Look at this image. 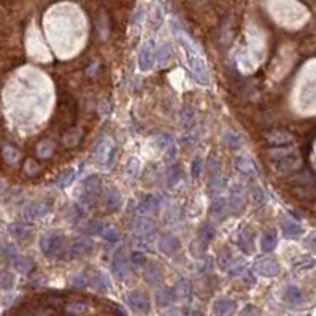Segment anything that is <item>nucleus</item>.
Wrapping results in <instances>:
<instances>
[{"label":"nucleus","mask_w":316,"mask_h":316,"mask_svg":"<svg viewBox=\"0 0 316 316\" xmlns=\"http://www.w3.org/2000/svg\"><path fill=\"white\" fill-rule=\"evenodd\" d=\"M268 158H270L273 169L281 173L294 172L295 169H299L302 164V159L297 154V151H294L292 148H286V146L272 150L268 153Z\"/></svg>","instance_id":"1"},{"label":"nucleus","mask_w":316,"mask_h":316,"mask_svg":"<svg viewBox=\"0 0 316 316\" xmlns=\"http://www.w3.org/2000/svg\"><path fill=\"white\" fill-rule=\"evenodd\" d=\"M65 237L59 232H50L45 234L42 238H40V250L43 251L48 258H56L60 253L64 251L65 248Z\"/></svg>","instance_id":"2"},{"label":"nucleus","mask_w":316,"mask_h":316,"mask_svg":"<svg viewBox=\"0 0 316 316\" xmlns=\"http://www.w3.org/2000/svg\"><path fill=\"white\" fill-rule=\"evenodd\" d=\"M187 69H189L191 77L202 86H207L210 83V73H208L207 64L199 56H189L187 57Z\"/></svg>","instance_id":"3"},{"label":"nucleus","mask_w":316,"mask_h":316,"mask_svg":"<svg viewBox=\"0 0 316 316\" xmlns=\"http://www.w3.org/2000/svg\"><path fill=\"white\" fill-rule=\"evenodd\" d=\"M113 154H115V146H113V143L106 137L100 138L96 143V146H94V159L102 165L111 162Z\"/></svg>","instance_id":"4"},{"label":"nucleus","mask_w":316,"mask_h":316,"mask_svg":"<svg viewBox=\"0 0 316 316\" xmlns=\"http://www.w3.org/2000/svg\"><path fill=\"white\" fill-rule=\"evenodd\" d=\"M6 258H8L11 267L15 268L16 272L19 273H29L32 270V261L26 256H21V254L18 253V250L13 245H10L6 248Z\"/></svg>","instance_id":"5"},{"label":"nucleus","mask_w":316,"mask_h":316,"mask_svg":"<svg viewBox=\"0 0 316 316\" xmlns=\"http://www.w3.org/2000/svg\"><path fill=\"white\" fill-rule=\"evenodd\" d=\"M102 192V183H100V178L97 175H92V177L86 178L84 181V200L89 204V207H94L97 197Z\"/></svg>","instance_id":"6"},{"label":"nucleus","mask_w":316,"mask_h":316,"mask_svg":"<svg viewBox=\"0 0 316 316\" xmlns=\"http://www.w3.org/2000/svg\"><path fill=\"white\" fill-rule=\"evenodd\" d=\"M254 268H256V272L259 275H262V277H275V275L280 272L278 262L275 261L272 256H267V258L259 259L256 262V265H254Z\"/></svg>","instance_id":"7"},{"label":"nucleus","mask_w":316,"mask_h":316,"mask_svg":"<svg viewBox=\"0 0 316 316\" xmlns=\"http://www.w3.org/2000/svg\"><path fill=\"white\" fill-rule=\"evenodd\" d=\"M127 304L132 308V310L140 312V313H146L150 312V300L145 294L138 292V291H132L127 294Z\"/></svg>","instance_id":"8"},{"label":"nucleus","mask_w":316,"mask_h":316,"mask_svg":"<svg viewBox=\"0 0 316 316\" xmlns=\"http://www.w3.org/2000/svg\"><path fill=\"white\" fill-rule=\"evenodd\" d=\"M50 211H51V205L48 202H35V204H30L27 208H26L24 216L30 221H35V219L45 218Z\"/></svg>","instance_id":"9"},{"label":"nucleus","mask_w":316,"mask_h":316,"mask_svg":"<svg viewBox=\"0 0 316 316\" xmlns=\"http://www.w3.org/2000/svg\"><path fill=\"white\" fill-rule=\"evenodd\" d=\"M153 65H154V48L153 43L148 42L138 53V67L142 72H148L153 69Z\"/></svg>","instance_id":"10"},{"label":"nucleus","mask_w":316,"mask_h":316,"mask_svg":"<svg viewBox=\"0 0 316 316\" xmlns=\"http://www.w3.org/2000/svg\"><path fill=\"white\" fill-rule=\"evenodd\" d=\"M111 270L115 273V277L118 280H126L127 275H129V262L124 258L123 253H118L115 254V258L111 261Z\"/></svg>","instance_id":"11"},{"label":"nucleus","mask_w":316,"mask_h":316,"mask_svg":"<svg viewBox=\"0 0 316 316\" xmlns=\"http://www.w3.org/2000/svg\"><path fill=\"white\" fill-rule=\"evenodd\" d=\"M104 194V200H105V205L108 208L110 211H115L121 207V196H119V191L116 189L115 186H106L102 189Z\"/></svg>","instance_id":"12"},{"label":"nucleus","mask_w":316,"mask_h":316,"mask_svg":"<svg viewBox=\"0 0 316 316\" xmlns=\"http://www.w3.org/2000/svg\"><path fill=\"white\" fill-rule=\"evenodd\" d=\"M180 248V240L173 234H164L159 238V250L164 254H175Z\"/></svg>","instance_id":"13"},{"label":"nucleus","mask_w":316,"mask_h":316,"mask_svg":"<svg viewBox=\"0 0 316 316\" xmlns=\"http://www.w3.org/2000/svg\"><path fill=\"white\" fill-rule=\"evenodd\" d=\"M237 243H238V248L245 254H251L253 250H254V235L251 232V229H241L240 234H238V238H237Z\"/></svg>","instance_id":"14"},{"label":"nucleus","mask_w":316,"mask_h":316,"mask_svg":"<svg viewBox=\"0 0 316 316\" xmlns=\"http://www.w3.org/2000/svg\"><path fill=\"white\" fill-rule=\"evenodd\" d=\"M281 232L286 238H297L299 235H302L304 229L299 223H295L291 218H283L281 219Z\"/></svg>","instance_id":"15"},{"label":"nucleus","mask_w":316,"mask_h":316,"mask_svg":"<svg viewBox=\"0 0 316 316\" xmlns=\"http://www.w3.org/2000/svg\"><path fill=\"white\" fill-rule=\"evenodd\" d=\"M94 250V241L91 238H81L77 243H73L70 248V256L72 258H83L86 254H89Z\"/></svg>","instance_id":"16"},{"label":"nucleus","mask_w":316,"mask_h":316,"mask_svg":"<svg viewBox=\"0 0 316 316\" xmlns=\"http://www.w3.org/2000/svg\"><path fill=\"white\" fill-rule=\"evenodd\" d=\"M133 231L138 235V237H150L154 232V223L146 216H140L135 219L133 223Z\"/></svg>","instance_id":"17"},{"label":"nucleus","mask_w":316,"mask_h":316,"mask_svg":"<svg viewBox=\"0 0 316 316\" xmlns=\"http://www.w3.org/2000/svg\"><path fill=\"white\" fill-rule=\"evenodd\" d=\"M267 142L270 145H275V146L281 148V146L294 143V135H291V133L286 132V131H275L267 137Z\"/></svg>","instance_id":"18"},{"label":"nucleus","mask_w":316,"mask_h":316,"mask_svg":"<svg viewBox=\"0 0 316 316\" xmlns=\"http://www.w3.org/2000/svg\"><path fill=\"white\" fill-rule=\"evenodd\" d=\"M235 165H237V169L240 173H243L246 175V177H258V169H256V164L253 162V160L250 158H246V156H240L237 158V162H235Z\"/></svg>","instance_id":"19"},{"label":"nucleus","mask_w":316,"mask_h":316,"mask_svg":"<svg viewBox=\"0 0 316 316\" xmlns=\"http://www.w3.org/2000/svg\"><path fill=\"white\" fill-rule=\"evenodd\" d=\"M223 143L224 146L227 148V150H231V151H237L241 148V145H243V138H241V135H238L237 132H234V131H226L223 133Z\"/></svg>","instance_id":"20"},{"label":"nucleus","mask_w":316,"mask_h":316,"mask_svg":"<svg viewBox=\"0 0 316 316\" xmlns=\"http://www.w3.org/2000/svg\"><path fill=\"white\" fill-rule=\"evenodd\" d=\"M154 143H156L159 150H162L164 153L169 154L170 158L175 156V146H173L170 135H167V133H159V135H156V138H154Z\"/></svg>","instance_id":"21"},{"label":"nucleus","mask_w":316,"mask_h":316,"mask_svg":"<svg viewBox=\"0 0 316 316\" xmlns=\"http://www.w3.org/2000/svg\"><path fill=\"white\" fill-rule=\"evenodd\" d=\"M235 310V304L229 299H218L214 302V315L216 316H231Z\"/></svg>","instance_id":"22"},{"label":"nucleus","mask_w":316,"mask_h":316,"mask_svg":"<svg viewBox=\"0 0 316 316\" xmlns=\"http://www.w3.org/2000/svg\"><path fill=\"white\" fill-rule=\"evenodd\" d=\"M172 57H173V53H172L170 45H160L156 50V60L160 67L169 65L172 62Z\"/></svg>","instance_id":"23"},{"label":"nucleus","mask_w":316,"mask_h":316,"mask_svg":"<svg viewBox=\"0 0 316 316\" xmlns=\"http://www.w3.org/2000/svg\"><path fill=\"white\" fill-rule=\"evenodd\" d=\"M145 278H146L148 283H151V285H160V283H162V280H164V275H162V272H160V268L158 265L148 264L146 268H145Z\"/></svg>","instance_id":"24"},{"label":"nucleus","mask_w":316,"mask_h":316,"mask_svg":"<svg viewBox=\"0 0 316 316\" xmlns=\"http://www.w3.org/2000/svg\"><path fill=\"white\" fill-rule=\"evenodd\" d=\"M8 232L13 238H16V240H24V238H27L29 235L32 234V229L27 226H24L21 223H15V224H10L8 227Z\"/></svg>","instance_id":"25"},{"label":"nucleus","mask_w":316,"mask_h":316,"mask_svg":"<svg viewBox=\"0 0 316 316\" xmlns=\"http://www.w3.org/2000/svg\"><path fill=\"white\" fill-rule=\"evenodd\" d=\"M277 232H265L264 235H262V238H261V250L264 251V253H272L275 250V246H277Z\"/></svg>","instance_id":"26"},{"label":"nucleus","mask_w":316,"mask_h":316,"mask_svg":"<svg viewBox=\"0 0 316 316\" xmlns=\"http://www.w3.org/2000/svg\"><path fill=\"white\" fill-rule=\"evenodd\" d=\"M175 33H177V37H178V40L181 42V45H183L192 56H197L199 54V50H197L196 43H194V40L189 35H187V33H184L183 30H178L177 27H175Z\"/></svg>","instance_id":"27"},{"label":"nucleus","mask_w":316,"mask_h":316,"mask_svg":"<svg viewBox=\"0 0 316 316\" xmlns=\"http://www.w3.org/2000/svg\"><path fill=\"white\" fill-rule=\"evenodd\" d=\"M243 205H245L243 194H241V191L238 189V186H235L231 191V196H229V207L234 211H240L241 208H243Z\"/></svg>","instance_id":"28"},{"label":"nucleus","mask_w":316,"mask_h":316,"mask_svg":"<svg viewBox=\"0 0 316 316\" xmlns=\"http://www.w3.org/2000/svg\"><path fill=\"white\" fill-rule=\"evenodd\" d=\"M75 178H77V172L75 170H72V169H69V170H64L62 173L59 175V177L56 178V186H59V187H69L73 181H75Z\"/></svg>","instance_id":"29"},{"label":"nucleus","mask_w":316,"mask_h":316,"mask_svg":"<svg viewBox=\"0 0 316 316\" xmlns=\"http://www.w3.org/2000/svg\"><path fill=\"white\" fill-rule=\"evenodd\" d=\"M227 210H229V205H227V200L223 199V197L216 199L211 204V214H213V216H216V218H224Z\"/></svg>","instance_id":"30"},{"label":"nucleus","mask_w":316,"mask_h":316,"mask_svg":"<svg viewBox=\"0 0 316 316\" xmlns=\"http://www.w3.org/2000/svg\"><path fill=\"white\" fill-rule=\"evenodd\" d=\"M285 299L289 302V304L297 305L302 302V299H304V294H302V291L297 286H288L286 292H285Z\"/></svg>","instance_id":"31"},{"label":"nucleus","mask_w":316,"mask_h":316,"mask_svg":"<svg viewBox=\"0 0 316 316\" xmlns=\"http://www.w3.org/2000/svg\"><path fill=\"white\" fill-rule=\"evenodd\" d=\"M91 285H92V288H96L97 291H106V289L110 288V281L105 273H96L91 278Z\"/></svg>","instance_id":"32"},{"label":"nucleus","mask_w":316,"mask_h":316,"mask_svg":"<svg viewBox=\"0 0 316 316\" xmlns=\"http://www.w3.org/2000/svg\"><path fill=\"white\" fill-rule=\"evenodd\" d=\"M37 153H38V156L43 158V159L51 158V154L54 153V143H53L51 140H43V142L38 143Z\"/></svg>","instance_id":"33"},{"label":"nucleus","mask_w":316,"mask_h":316,"mask_svg":"<svg viewBox=\"0 0 316 316\" xmlns=\"http://www.w3.org/2000/svg\"><path fill=\"white\" fill-rule=\"evenodd\" d=\"M156 302L159 307H169L173 302V292L172 289H162L156 294Z\"/></svg>","instance_id":"34"},{"label":"nucleus","mask_w":316,"mask_h":316,"mask_svg":"<svg viewBox=\"0 0 316 316\" xmlns=\"http://www.w3.org/2000/svg\"><path fill=\"white\" fill-rule=\"evenodd\" d=\"M131 264H132V267H135L137 270H145L148 265V259L143 253L135 251L131 254Z\"/></svg>","instance_id":"35"},{"label":"nucleus","mask_w":316,"mask_h":316,"mask_svg":"<svg viewBox=\"0 0 316 316\" xmlns=\"http://www.w3.org/2000/svg\"><path fill=\"white\" fill-rule=\"evenodd\" d=\"M81 137H83V132L79 131V129H70L64 135V145L65 146H75L79 142V138H81Z\"/></svg>","instance_id":"36"},{"label":"nucleus","mask_w":316,"mask_h":316,"mask_svg":"<svg viewBox=\"0 0 316 316\" xmlns=\"http://www.w3.org/2000/svg\"><path fill=\"white\" fill-rule=\"evenodd\" d=\"M214 235H216V231H214V227L211 224L202 226V229H200V240H202V243H204V245L210 243V241L214 238Z\"/></svg>","instance_id":"37"},{"label":"nucleus","mask_w":316,"mask_h":316,"mask_svg":"<svg viewBox=\"0 0 316 316\" xmlns=\"http://www.w3.org/2000/svg\"><path fill=\"white\" fill-rule=\"evenodd\" d=\"M102 237L106 241H118L119 240V232L113 224H105L102 231Z\"/></svg>","instance_id":"38"},{"label":"nucleus","mask_w":316,"mask_h":316,"mask_svg":"<svg viewBox=\"0 0 316 316\" xmlns=\"http://www.w3.org/2000/svg\"><path fill=\"white\" fill-rule=\"evenodd\" d=\"M316 264V261L310 256H300L299 259L294 261V267L299 268V270H307V268H312Z\"/></svg>","instance_id":"39"},{"label":"nucleus","mask_w":316,"mask_h":316,"mask_svg":"<svg viewBox=\"0 0 316 316\" xmlns=\"http://www.w3.org/2000/svg\"><path fill=\"white\" fill-rule=\"evenodd\" d=\"M2 154H3V159H5L8 164H16L18 159H19V153H18L13 146H5L3 151H2Z\"/></svg>","instance_id":"40"},{"label":"nucleus","mask_w":316,"mask_h":316,"mask_svg":"<svg viewBox=\"0 0 316 316\" xmlns=\"http://www.w3.org/2000/svg\"><path fill=\"white\" fill-rule=\"evenodd\" d=\"M204 167H205V172L210 175V178L211 177H216V175L219 173V160L214 159V158L208 159Z\"/></svg>","instance_id":"41"},{"label":"nucleus","mask_w":316,"mask_h":316,"mask_svg":"<svg viewBox=\"0 0 316 316\" xmlns=\"http://www.w3.org/2000/svg\"><path fill=\"white\" fill-rule=\"evenodd\" d=\"M156 208H158V200L153 196H148L140 202V210H143V211H154Z\"/></svg>","instance_id":"42"},{"label":"nucleus","mask_w":316,"mask_h":316,"mask_svg":"<svg viewBox=\"0 0 316 316\" xmlns=\"http://www.w3.org/2000/svg\"><path fill=\"white\" fill-rule=\"evenodd\" d=\"M265 192L264 189H261V187H254L253 189V204L254 207H262L265 204Z\"/></svg>","instance_id":"43"},{"label":"nucleus","mask_w":316,"mask_h":316,"mask_svg":"<svg viewBox=\"0 0 316 316\" xmlns=\"http://www.w3.org/2000/svg\"><path fill=\"white\" fill-rule=\"evenodd\" d=\"M180 121H181V124H183V126L191 127L194 124V111L191 108H184L183 111H181V115H180Z\"/></svg>","instance_id":"44"},{"label":"nucleus","mask_w":316,"mask_h":316,"mask_svg":"<svg viewBox=\"0 0 316 316\" xmlns=\"http://www.w3.org/2000/svg\"><path fill=\"white\" fill-rule=\"evenodd\" d=\"M202 170H204V162H202V158L196 156V158H194V160H192V164H191V175L194 178H199Z\"/></svg>","instance_id":"45"},{"label":"nucleus","mask_w":316,"mask_h":316,"mask_svg":"<svg viewBox=\"0 0 316 316\" xmlns=\"http://www.w3.org/2000/svg\"><path fill=\"white\" fill-rule=\"evenodd\" d=\"M180 175H181V170L178 169L177 165L170 167V169L167 170V183H169L170 186H173L180 180Z\"/></svg>","instance_id":"46"},{"label":"nucleus","mask_w":316,"mask_h":316,"mask_svg":"<svg viewBox=\"0 0 316 316\" xmlns=\"http://www.w3.org/2000/svg\"><path fill=\"white\" fill-rule=\"evenodd\" d=\"M177 292H178L180 297L187 299V297H189V294H191V286H189V283H187L186 280H181L180 283L177 285Z\"/></svg>","instance_id":"47"},{"label":"nucleus","mask_w":316,"mask_h":316,"mask_svg":"<svg viewBox=\"0 0 316 316\" xmlns=\"http://www.w3.org/2000/svg\"><path fill=\"white\" fill-rule=\"evenodd\" d=\"M13 275L10 272H0V289H11Z\"/></svg>","instance_id":"48"},{"label":"nucleus","mask_w":316,"mask_h":316,"mask_svg":"<svg viewBox=\"0 0 316 316\" xmlns=\"http://www.w3.org/2000/svg\"><path fill=\"white\" fill-rule=\"evenodd\" d=\"M104 227H105V224L100 223V221H89V223H87V231H89L92 235H96V234L102 235Z\"/></svg>","instance_id":"49"},{"label":"nucleus","mask_w":316,"mask_h":316,"mask_svg":"<svg viewBox=\"0 0 316 316\" xmlns=\"http://www.w3.org/2000/svg\"><path fill=\"white\" fill-rule=\"evenodd\" d=\"M208 186H210V189L213 192H218V191H221V187H223V180H221L219 175H216V177H211L210 181H208Z\"/></svg>","instance_id":"50"},{"label":"nucleus","mask_w":316,"mask_h":316,"mask_svg":"<svg viewBox=\"0 0 316 316\" xmlns=\"http://www.w3.org/2000/svg\"><path fill=\"white\" fill-rule=\"evenodd\" d=\"M245 273V264L243 262H235L229 267V275L231 277H237V275Z\"/></svg>","instance_id":"51"},{"label":"nucleus","mask_w":316,"mask_h":316,"mask_svg":"<svg viewBox=\"0 0 316 316\" xmlns=\"http://www.w3.org/2000/svg\"><path fill=\"white\" fill-rule=\"evenodd\" d=\"M24 170H26V173H27V175H37L38 173V164L33 159H27V160H26Z\"/></svg>","instance_id":"52"},{"label":"nucleus","mask_w":316,"mask_h":316,"mask_svg":"<svg viewBox=\"0 0 316 316\" xmlns=\"http://www.w3.org/2000/svg\"><path fill=\"white\" fill-rule=\"evenodd\" d=\"M86 285H87V280L84 278L83 273H79V275H77L75 278H73V286H75V288H84Z\"/></svg>","instance_id":"53"},{"label":"nucleus","mask_w":316,"mask_h":316,"mask_svg":"<svg viewBox=\"0 0 316 316\" xmlns=\"http://www.w3.org/2000/svg\"><path fill=\"white\" fill-rule=\"evenodd\" d=\"M305 245H307L308 248H310L312 251H315V253H316V232H315V234H312L310 237L307 238Z\"/></svg>","instance_id":"54"},{"label":"nucleus","mask_w":316,"mask_h":316,"mask_svg":"<svg viewBox=\"0 0 316 316\" xmlns=\"http://www.w3.org/2000/svg\"><path fill=\"white\" fill-rule=\"evenodd\" d=\"M243 316H261L258 313L256 308H253V307H246L245 308V312H243Z\"/></svg>","instance_id":"55"},{"label":"nucleus","mask_w":316,"mask_h":316,"mask_svg":"<svg viewBox=\"0 0 316 316\" xmlns=\"http://www.w3.org/2000/svg\"><path fill=\"white\" fill-rule=\"evenodd\" d=\"M245 283H246V285H251V283H253V278H251V273H246V278H245Z\"/></svg>","instance_id":"56"},{"label":"nucleus","mask_w":316,"mask_h":316,"mask_svg":"<svg viewBox=\"0 0 316 316\" xmlns=\"http://www.w3.org/2000/svg\"><path fill=\"white\" fill-rule=\"evenodd\" d=\"M165 316H180V315H178L177 312H169V313H167Z\"/></svg>","instance_id":"57"},{"label":"nucleus","mask_w":316,"mask_h":316,"mask_svg":"<svg viewBox=\"0 0 316 316\" xmlns=\"http://www.w3.org/2000/svg\"><path fill=\"white\" fill-rule=\"evenodd\" d=\"M3 189V181H2V178H0V191Z\"/></svg>","instance_id":"58"},{"label":"nucleus","mask_w":316,"mask_h":316,"mask_svg":"<svg viewBox=\"0 0 316 316\" xmlns=\"http://www.w3.org/2000/svg\"><path fill=\"white\" fill-rule=\"evenodd\" d=\"M0 251H2V246H0Z\"/></svg>","instance_id":"59"},{"label":"nucleus","mask_w":316,"mask_h":316,"mask_svg":"<svg viewBox=\"0 0 316 316\" xmlns=\"http://www.w3.org/2000/svg\"><path fill=\"white\" fill-rule=\"evenodd\" d=\"M194 316H200V315H194Z\"/></svg>","instance_id":"60"}]
</instances>
